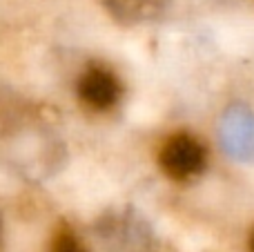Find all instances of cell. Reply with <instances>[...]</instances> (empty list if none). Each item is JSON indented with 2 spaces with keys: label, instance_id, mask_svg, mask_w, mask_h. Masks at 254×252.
<instances>
[{
  "label": "cell",
  "instance_id": "277c9868",
  "mask_svg": "<svg viewBox=\"0 0 254 252\" xmlns=\"http://www.w3.org/2000/svg\"><path fill=\"white\" fill-rule=\"evenodd\" d=\"M0 237H2V212H0Z\"/></svg>",
  "mask_w": 254,
  "mask_h": 252
},
{
  "label": "cell",
  "instance_id": "7a4b0ae2",
  "mask_svg": "<svg viewBox=\"0 0 254 252\" xmlns=\"http://www.w3.org/2000/svg\"><path fill=\"white\" fill-rule=\"evenodd\" d=\"M158 165L172 181H192L207 168V147L190 132H174L163 141L158 150Z\"/></svg>",
  "mask_w": 254,
  "mask_h": 252
},
{
  "label": "cell",
  "instance_id": "5b68a950",
  "mask_svg": "<svg viewBox=\"0 0 254 252\" xmlns=\"http://www.w3.org/2000/svg\"><path fill=\"white\" fill-rule=\"evenodd\" d=\"M250 248H252V252H254V235H252V241H250Z\"/></svg>",
  "mask_w": 254,
  "mask_h": 252
},
{
  "label": "cell",
  "instance_id": "6da1fadb",
  "mask_svg": "<svg viewBox=\"0 0 254 252\" xmlns=\"http://www.w3.org/2000/svg\"><path fill=\"white\" fill-rule=\"evenodd\" d=\"M71 96L85 114L107 116L123 103L125 83L110 63L89 58L76 69L71 78Z\"/></svg>",
  "mask_w": 254,
  "mask_h": 252
},
{
  "label": "cell",
  "instance_id": "3957f363",
  "mask_svg": "<svg viewBox=\"0 0 254 252\" xmlns=\"http://www.w3.org/2000/svg\"><path fill=\"white\" fill-rule=\"evenodd\" d=\"M47 252H89L80 232L65 219H58L47 235Z\"/></svg>",
  "mask_w": 254,
  "mask_h": 252
}]
</instances>
